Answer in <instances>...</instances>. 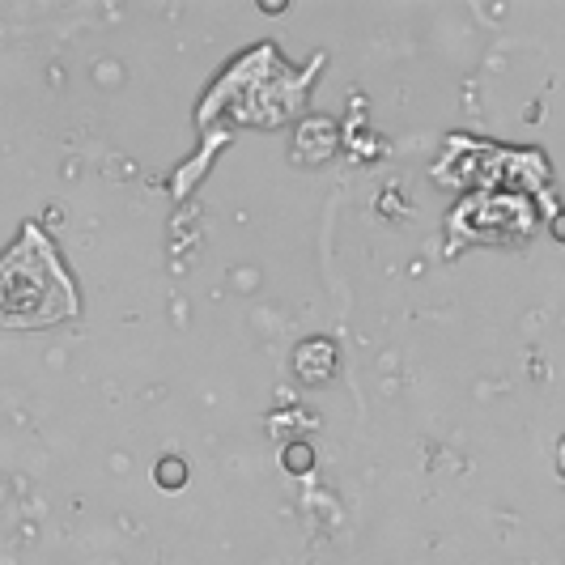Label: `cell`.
I'll list each match as a JSON object with an SVG mask.
<instances>
[{
    "label": "cell",
    "instance_id": "1",
    "mask_svg": "<svg viewBox=\"0 0 565 565\" xmlns=\"http://www.w3.org/2000/svg\"><path fill=\"white\" fill-rule=\"evenodd\" d=\"M77 311L73 285L64 277L51 243L35 225L0 259V323H51Z\"/></svg>",
    "mask_w": 565,
    "mask_h": 565
},
{
    "label": "cell",
    "instance_id": "2",
    "mask_svg": "<svg viewBox=\"0 0 565 565\" xmlns=\"http://www.w3.org/2000/svg\"><path fill=\"white\" fill-rule=\"evenodd\" d=\"M157 476H162V485L179 489V485H183V463H179V459H166L162 468H157Z\"/></svg>",
    "mask_w": 565,
    "mask_h": 565
},
{
    "label": "cell",
    "instance_id": "3",
    "mask_svg": "<svg viewBox=\"0 0 565 565\" xmlns=\"http://www.w3.org/2000/svg\"><path fill=\"white\" fill-rule=\"evenodd\" d=\"M285 463H289V468H306V463H311V451L297 446V451H289V455H285Z\"/></svg>",
    "mask_w": 565,
    "mask_h": 565
}]
</instances>
